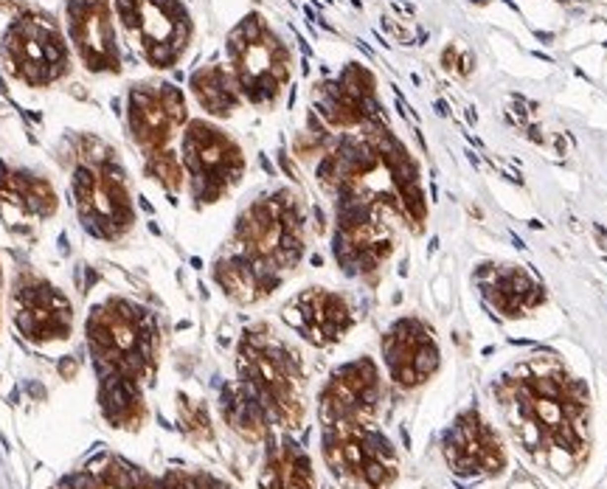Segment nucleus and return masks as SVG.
Returning a JSON list of instances; mask_svg holds the SVG:
<instances>
[{
  "mask_svg": "<svg viewBox=\"0 0 607 489\" xmlns=\"http://www.w3.org/2000/svg\"><path fill=\"white\" fill-rule=\"evenodd\" d=\"M68 31L90 70H118V45L107 0H68Z\"/></svg>",
  "mask_w": 607,
  "mask_h": 489,
  "instance_id": "obj_6",
  "label": "nucleus"
},
{
  "mask_svg": "<svg viewBox=\"0 0 607 489\" xmlns=\"http://www.w3.org/2000/svg\"><path fill=\"white\" fill-rule=\"evenodd\" d=\"M186 121L183 93L172 85H135L127 96V127L144 157L169 149L174 130Z\"/></svg>",
  "mask_w": 607,
  "mask_h": 489,
  "instance_id": "obj_5",
  "label": "nucleus"
},
{
  "mask_svg": "<svg viewBox=\"0 0 607 489\" xmlns=\"http://www.w3.org/2000/svg\"><path fill=\"white\" fill-rule=\"evenodd\" d=\"M11 68L28 85H51L68 73V48L59 28L45 17H23L6 34Z\"/></svg>",
  "mask_w": 607,
  "mask_h": 489,
  "instance_id": "obj_4",
  "label": "nucleus"
},
{
  "mask_svg": "<svg viewBox=\"0 0 607 489\" xmlns=\"http://www.w3.org/2000/svg\"><path fill=\"white\" fill-rule=\"evenodd\" d=\"M284 318L293 326H298L312 343H332L343 338L352 326V312L346 301L335 293L323 290H309L295 298V304L284 312Z\"/></svg>",
  "mask_w": 607,
  "mask_h": 489,
  "instance_id": "obj_8",
  "label": "nucleus"
},
{
  "mask_svg": "<svg viewBox=\"0 0 607 489\" xmlns=\"http://www.w3.org/2000/svg\"><path fill=\"white\" fill-rule=\"evenodd\" d=\"M127 34L155 68H172L189 45V14L177 0H115Z\"/></svg>",
  "mask_w": 607,
  "mask_h": 489,
  "instance_id": "obj_2",
  "label": "nucleus"
},
{
  "mask_svg": "<svg viewBox=\"0 0 607 489\" xmlns=\"http://www.w3.org/2000/svg\"><path fill=\"white\" fill-rule=\"evenodd\" d=\"M191 90L202 104V110H208L211 115H231L242 101V90H239L234 70H225L219 65L197 70L191 76Z\"/></svg>",
  "mask_w": 607,
  "mask_h": 489,
  "instance_id": "obj_9",
  "label": "nucleus"
},
{
  "mask_svg": "<svg viewBox=\"0 0 607 489\" xmlns=\"http://www.w3.org/2000/svg\"><path fill=\"white\" fill-rule=\"evenodd\" d=\"M228 51L242 98L253 104H270L290 76V59L261 17L253 14L242 20L228 40Z\"/></svg>",
  "mask_w": 607,
  "mask_h": 489,
  "instance_id": "obj_1",
  "label": "nucleus"
},
{
  "mask_svg": "<svg viewBox=\"0 0 607 489\" xmlns=\"http://www.w3.org/2000/svg\"><path fill=\"white\" fill-rule=\"evenodd\" d=\"M14 323L17 329L31 341H53L68 338L70 332V304L56 287L45 281L20 284L14 293Z\"/></svg>",
  "mask_w": 607,
  "mask_h": 489,
  "instance_id": "obj_7",
  "label": "nucleus"
},
{
  "mask_svg": "<svg viewBox=\"0 0 607 489\" xmlns=\"http://www.w3.org/2000/svg\"><path fill=\"white\" fill-rule=\"evenodd\" d=\"M183 163L191 175V192L200 202H217L242 177V152L225 132L205 121H191L183 135Z\"/></svg>",
  "mask_w": 607,
  "mask_h": 489,
  "instance_id": "obj_3",
  "label": "nucleus"
}]
</instances>
